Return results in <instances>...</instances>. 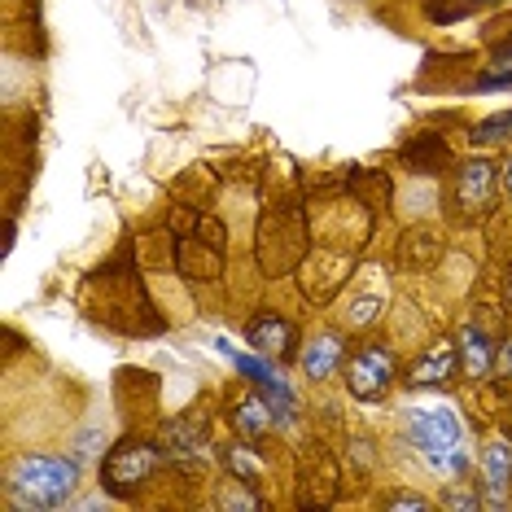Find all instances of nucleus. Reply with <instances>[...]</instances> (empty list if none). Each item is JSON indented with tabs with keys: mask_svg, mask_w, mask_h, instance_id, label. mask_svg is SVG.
Returning a JSON list of instances; mask_svg holds the SVG:
<instances>
[{
	"mask_svg": "<svg viewBox=\"0 0 512 512\" xmlns=\"http://www.w3.org/2000/svg\"><path fill=\"white\" fill-rule=\"evenodd\" d=\"M228 469L241 477V482H259V473H263V464H259V456H254L250 447H232L228 451Z\"/></svg>",
	"mask_w": 512,
	"mask_h": 512,
	"instance_id": "15",
	"label": "nucleus"
},
{
	"mask_svg": "<svg viewBox=\"0 0 512 512\" xmlns=\"http://www.w3.org/2000/svg\"><path fill=\"white\" fill-rule=\"evenodd\" d=\"M512 136V110L504 114H491V119H482L473 127V145H499Z\"/></svg>",
	"mask_w": 512,
	"mask_h": 512,
	"instance_id": "14",
	"label": "nucleus"
},
{
	"mask_svg": "<svg viewBox=\"0 0 512 512\" xmlns=\"http://www.w3.org/2000/svg\"><path fill=\"white\" fill-rule=\"evenodd\" d=\"M508 302H512V276H508Z\"/></svg>",
	"mask_w": 512,
	"mask_h": 512,
	"instance_id": "20",
	"label": "nucleus"
},
{
	"mask_svg": "<svg viewBox=\"0 0 512 512\" xmlns=\"http://www.w3.org/2000/svg\"><path fill=\"white\" fill-rule=\"evenodd\" d=\"M438 254H442V241L434 237V232L412 228L403 237V246H399V263L407 267V272H425V267L438 263Z\"/></svg>",
	"mask_w": 512,
	"mask_h": 512,
	"instance_id": "8",
	"label": "nucleus"
},
{
	"mask_svg": "<svg viewBox=\"0 0 512 512\" xmlns=\"http://www.w3.org/2000/svg\"><path fill=\"white\" fill-rule=\"evenodd\" d=\"M482 477H486V486H491L495 495L508 491V482H512V447H508L504 438H495L491 447H486V456H482Z\"/></svg>",
	"mask_w": 512,
	"mask_h": 512,
	"instance_id": "10",
	"label": "nucleus"
},
{
	"mask_svg": "<svg viewBox=\"0 0 512 512\" xmlns=\"http://www.w3.org/2000/svg\"><path fill=\"white\" fill-rule=\"evenodd\" d=\"M351 394L355 399H381L394 381V355L386 346H364L355 359H351Z\"/></svg>",
	"mask_w": 512,
	"mask_h": 512,
	"instance_id": "4",
	"label": "nucleus"
},
{
	"mask_svg": "<svg viewBox=\"0 0 512 512\" xmlns=\"http://www.w3.org/2000/svg\"><path fill=\"white\" fill-rule=\"evenodd\" d=\"M512 84V66L508 71H486L482 79H477V88H508Z\"/></svg>",
	"mask_w": 512,
	"mask_h": 512,
	"instance_id": "16",
	"label": "nucleus"
},
{
	"mask_svg": "<svg viewBox=\"0 0 512 512\" xmlns=\"http://www.w3.org/2000/svg\"><path fill=\"white\" fill-rule=\"evenodd\" d=\"M337 364H342V342H337V337H329V333L316 337V342L302 351V368H307V377H316V381L333 377Z\"/></svg>",
	"mask_w": 512,
	"mask_h": 512,
	"instance_id": "9",
	"label": "nucleus"
},
{
	"mask_svg": "<svg viewBox=\"0 0 512 512\" xmlns=\"http://www.w3.org/2000/svg\"><path fill=\"white\" fill-rule=\"evenodd\" d=\"M272 421H276V416H272V407H267V399L263 403L259 399H246V403L237 407V429H241V434H250V438H259Z\"/></svg>",
	"mask_w": 512,
	"mask_h": 512,
	"instance_id": "13",
	"label": "nucleus"
},
{
	"mask_svg": "<svg viewBox=\"0 0 512 512\" xmlns=\"http://www.w3.org/2000/svg\"><path fill=\"white\" fill-rule=\"evenodd\" d=\"M403 158L416 162V171H442L447 167V145L438 136H416L412 145H403Z\"/></svg>",
	"mask_w": 512,
	"mask_h": 512,
	"instance_id": "12",
	"label": "nucleus"
},
{
	"mask_svg": "<svg viewBox=\"0 0 512 512\" xmlns=\"http://www.w3.org/2000/svg\"><path fill=\"white\" fill-rule=\"evenodd\" d=\"M504 189H508V197H512V158H508V176H504Z\"/></svg>",
	"mask_w": 512,
	"mask_h": 512,
	"instance_id": "19",
	"label": "nucleus"
},
{
	"mask_svg": "<svg viewBox=\"0 0 512 512\" xmlns=\"http://www.w3.org/2000/svg\"><path fill=\"white\" fill-rule=\"evenodd\" d=\"M447 508H477V499H469V495H447Z\"/></svg>",
	"mask_w": 512,
	"mask_h": 512,
	"instance_id": "18",
	"label": "nucleus"
},
{
	"mask_svg": "<svg viewBox=\"0 0 512 512\" xmlns=\"http://www.w3.org/2000/svg\"><path fill=\"white\" fill-rule=\"evenodd\" d=\"M154 469H158V451L149 447V442L127 438V442H119V447L106 456V469H101V477H106V486L114 495H127V491H136L141 482H149Z\"/></svg>",
	"mask_w": 512,
	"mask_h": 512,
	"instance_id": "3",
	"label": "nucleus"
},
{
	"mask_svg": "<svg viewBox=\"0 0 512 512\" xmlns=\"http://www.w3.org/2000/svg\"><path fill=\"white\" fill-rule=\"evenodd\" d=\"M460 355H464V372H469V377H486V372H491V337L477 329H464Z\"/></svg>",
	"mask_w": 512,
	"mask_h": 512,
	"instance_id": "11",
	"label": "nucleus"
},
{
	"mask_svg": "<svg viewBox=\"0 0 512 512\" xmlns=\"http://www.w3.org/2000/svg\"><path fill=\"white\" fill-rule=\"evenodd\" d=\"M407 434L438 469H464V429L447 407H421L407 416Z\"/></svg>",
	"mask_w": 512,
	"mask_h": 512,
	"instance_id": "2",
	"label": "nucleus"
},
{
	"mask_svg": "<svg viewBox=\"0 0 512 512\" xmlns=\"http://www.w3.org/2000/svg\"><path fill=\"white\" fill-rule=\"evenodd\" d=\"M79 486V464L62 456H22L9 473V495L18 508H62Z\"/></svg>",
	"mask_w": 512,
	"mask_h": 512,
	"instance_id": "1",
	"label": "nucleus"
},
{
	"mask_svg": "<svg viewBox=\"0 0 512 512\" xmlns=\"http://www.w3.org/2000/svg\"><path fill=\"white\" fill-rule=\"evenodd\" d=\"M456 359H460L456 346H451V342H438L434 351L421 355V359L412 364V377H407V381H412V386H442V381L456 372Z\"/></svg>",
	"mask_w": 512,
	"mask_h": 512,
	"instance_id": "7",
	"label": "nucleus"
},
{
	"mask_svg": "<svg viewBox=\"0 0 512 512\" xmlns=\"http://www.w3.org/2000/svg\"><path fill=\"white\" fill-rule=\"evenodd\" d=\"M390 508H416V512H421V508H429V504H425L421 495H394V499H390Z\"/></svg>",
	"mask_w": 512,
	"mask_h": 512,
	"instance_id": "17",
	"label": "nucleus"
},
{
	"mask_svg": "<svg viewBox=\"0 0 512 512\" xmlns=\"http://www.w3.org/2000/svg\"><path fill=\"white\" fill-rule=\"evenodd\" d=\"M491 193H495V167L482 158L464 162L460 167V184H456V197L464 206V215H482L491 206Z\"/></svg>",
	"mask_w": 512,
	"mask_h": 512,
	"instance_id": "5",
	"label": "nucleus"
},
{
	"mask_svg": "<svg viewBox=\"0 0 512 512\" xmlns=\"http://www.w3.org/2000/svg\"><path fill=\"white\" fill-rule=\"evenodd\" d=\"M246 342L267 359H285L294 351V329H289V320H281V316H259L250 324Z\"/></svg>",
	"mask_w": 512,
	"mask_h": 512,
	"instance_id": "6",
	"label": "nucleus"
}]
</instances>
